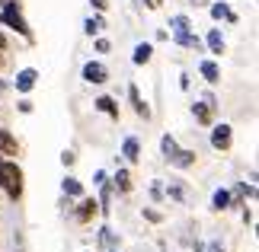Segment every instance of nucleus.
<instances>
[{
    "mask_svg": "<svg viewBox=\"0 0 259 252\" xmlns=\"http://www.w3.org/2000/svg\"><path fill=\"white\" fill-rule=\"evenodd\" d=\"M0 188L10 195V201L23 198V169L16 166V160H0Z\"/></svg>",
    "mask_w": 259,
    "mask_h": 252,
    "instance_id": "nucleus-1",
    "label": "nucleus"
},
{
    "mask_svg": "<svg viewBox=\"0 0 259 252\" xmlns=\"http://www.w3.org/2000/svg\"><path fill=\"white\" fill-rule=\"evenodd\" d=\"M0 23L10 26V29H16V32L23 35V38H29V42H32V29H29V23H26V16H23V10H19L16 0H4V10H0Z\"/></svg>",
    "mask_w": 259,
    "mask_h": 252,
    "instance_id": "nucleus-2",
    "label": "nucleus"
},
{
    "mask_svg": "<svg viewBox=\"0 0 259 252\" xmlns=\"http://www.w3.org/2000/svg\"><path fill=\"white\" fill-rule=\"evenodd\" d=\"M231 144H234V128L231 125H214L211 128V147L214 150H231Z\"/></svg>",
    "mask_w": 259,
    "mask_h": 252,
    "instance_id": "nucleus-3",
    "label": "nucleus"
},
{
    "mask_svg": "<svg viewBox=\"0 0 259 252\" xmlns=\"http://www.w3.org/2000/svg\"><path fill=\"white\" fill-rule=\"evenodd\" d=\"M192 115H195L198 125H211V122H214V99H211V96H202V99L192 106Z\"/></svg>",
    "mask_w": 259,
    "mask_h": 252,
    "instance_id": "nucleus-4",
    "label": "nucleus"
},
{
    "mask_svg": "<svg viewBox=\"0 0 259 252\" xmlns=\"http://www.w3.org/2000/svg\"><path fill=\"white\" fill-rule=\"evenodd\" d=\"M35 83H38V70H35V67H23V70L16 74V80H13L16 93H32Z\"/></svg>",
    "mask_w": 259,
    "mask_h": 252,
    "instance_id": "nucleus-5",
    "label": "nucleus"
},
{
    "mask_svg": "<svg viewBox=\"0 0 259 252\" xmlns=\"http://www.w3.org/2000/svg\"><path fill=\"white\" fill-rule=\"evenodd\" d=\"M83 80L87 83H106L109 80V70H106V64H99V61H87L83 64Z\"/></svg>",
    "mask_w": 259,
    "mask_h": 252,
    "instance_id": "nucleus-6",
    "label": "nucleus"
},
{
    "mask_svg": "<svg viewBox=\"0 0 259 252\" xmlns=\"http://www.w3.org/2000/svg\"><path fill=\"white\" fill-rule=\"evenodd\" d=\"M96 214H99V205H96L93 198H83L80 205H77V211H74V217L80 220V224H90V220H93Z\"/></svg>",
    "mask_w": 259,
    "mask_h": 252,
    "instance_id": "nucleus-7",
    "label": "nucleus"
},
{
    "mask_svg": "<svg viewBox=\"0 0 259 252\" xmlns=\"http://www.w3.org/2000/svg\"><path fill=\"white\" fill-rule=\"evenodd\" d=\"M19 154V144H16V137L10 134L7 128H0V157H16Z\"/></svg>",
    "mask_w": 259,
    "mask_h": 252,
    "instance_id": "nucleus-8",
    "label": "nucleus"
},
{
    "mask_svg": "<svg viewBox=\"0 0 259 252\" xmlns=\"http://www.w3.org/2000/svg\"><path fill=\"white\" fill-rule=\"evenodd\" d=\"M128 99H132V106H135V115L138 118H151V109H147V103L141 99V93H138V86H128Z\"/></svg>",
    "mask_w": 259,
    "mask_h": 252,
    "instance_id": "nucleus-9",
    "label": "nucleus"
},
{
    "mask_svg": "<svg viewBox=\"0 0 259 252\" xmlns=\"http://www.w3.org/2000/svg\"><path fill=\"white\" fill-rule=\"evenodd\" d=\"M93 106H96V112H103V115H109V118H115V122H118V106H115L112 96H99Z\"/></svg>",
    "mask_w": 259,
    "mask_h": 252,
    "instance_id": "nucleus-10",
    "label": "nucleus"
},
{
    "mask_svg": "<svg viewBox=\"0 0 259 252\" xmlns=\"http://www.w3.org/2000/svg\"><path fill=\"white\" fill-rule=\"evenodd\" d=\"M122 157L128 160V163H138V160H141V144H138V137H125Z\"/></svg>",
    "mask_w": 259,
    "mask_h": 252,
    "instance_id": "nucleus-11",
    "label": "nucleus"
},
{
    "mask_svg": "<svg viewBox=\"0 0 259 252\" xmlns=\"http://www.w3.org/2000/svg\"><path fill=\"white\" fill-rule=\"evenodd\" d=\"M198 70H202V77L208 83H221V67H218V61H202Z\"/></svg>",
    "mask_w": 259,
    "mask_h": 252,
    "instance_id": "nucleus-12",
    "label": "nucleus"
},
{
    "mask_svg": "<svg viewBox=\"0 0 259 252\" xmlns=\"http://www.w3.org/2000/svg\"><path fill=\"white\" fill-rule=\"evenodd\" d=\"M173 38L183 48H192V52H198V48H202V42H198V35L192 32V29H186V32H173Z\"/></svg>",
    "mask_w": 259,
    "mask_h": 252,
    "instance_id": "nucleus-13",
    "label": "nucleus"
},
{
    "mask_svg": "<svg viewBox=\"0 0 259 252\" xmlns=\"http://www.w3.org/2000/svg\"><path fill=\"white\" fill-rule=\"evenodd\" d=\"M208 48H211V55H218L221 58L224 55V35H221V29H208Z\"/></svg>",
    "mask_w": 259,
    "mask_h": 252,
    "instance_id": "nucleus-14",
    "label": "nucleus"
},
{
    "mask_svg": "<svg viewBox=\"0 0 259 252\" xmlns=\"http://www.w3.org/2000/svg\"><path fill=\"white\" fill-rule=\"evenodd\" d=\"M96 205H99V211H103V214H109V211H112V208H109V205H112V182H109V179L99 185V201H96Z\"/></svg>",
    "mask_w": 259,
    "mask_h": 252,
    "instance_id": "nucleus-15",
    "label": "nucleus"
},
{
    "mask_svg": "<svg viewBox=\"0 0 259 252\" xmlns=\"http://www.w3.org/2000/svg\"><path fill=\"white\" fill-rule=\"evenodd\" d=\"M170 166H176V169H189V166H195V150H179V154L170 160Z\"/></svg>",
    "mask_w": 259,
    "mask_h": 252,
    "instance_id": "nucleus-16",
    "label": "nucleus"
},
{
    "mask_svg": "<svg viewBox=\"0 0 259 252\" xmlns=\"http://www.w3.org/2000/svg\"><path fill=\"white\" fill-rule=\"evenodd\" d=\"M211 19H227V23H237V16L231 13V7H227L224 0H218V4H211Z\"/></svg>",
    "mask_w": 259,
    "mask_h": 252,
    "instance_id": "nucleus-17",
    "label": "nucleus"
},
{
    "mask_svg": "<svg viewBox=\"0 0 259 252\" xmlns=\"http://www.w3.org/2000/svg\"><path fill=\"white\" fill-rule=\"evenodd\" d=\"M151 55H154V48L147 45V42H141V45H135V55H132V61L141 67V64H147L151 61Z\"/></svg>",
    "mask_w": 259,
    "mask_h": 252,
    "instance_id": "nucleus-18",
    "label": "nucleus"
},
{
    "mask_svg": "<svg viewBox=\"0 0 259 252\" xmlns=\"http://www.w3.org/2000/svg\"><path fill=\"white\" fill-rule=\"evenodd\" d=\"M112 185L122 191V195H128V191H132V173H128V169H118L115 179H112Z\"/></svg>",
    "mask_w": 259,
    "mask_h": 252,
    "instance_id": "nucleus-19",
    "label": "nucleus"
},
{
    "mask_svg": "<svg viewBox=\"0 0 259 252\" xmlns=\"http://www.w3.org/2000/svg\"><path fill=\"white\" fill-rule=\"evenodd\" d=\"M160 150H163V160L170 163V160L179 154V144H176V140H173L170 134H163V137H160Z\"/></svg>",
    "mask_w": 259,
    "mask_h": 252,
    "instance_id": "nucleus-20",
    "label": "nucleus"
},
{
    "mask_svg": "<svg viewBox=\"0 0 259 252\" xmlns=\"http://www.w3.org/2000/svg\"><path fill=\"white\" fill-rule=\"evenodd\" d=\"M211 208L214 211H227V208H231V191H227V188H218L214 198H211Z\"/></svg>",
    "mask_w": 259,
    "mask_h": 252,
    "instance_id": "nucleus-21",
    "label": "nucleus"
},
{
    "mask_svg": "<svg viewBox=\"0 0 259 252\" xmlns=\"http://www.w3.org/2000/svg\"><path fill=\"white\" fill-rule=\"evenodd\" d=\"M61 188H64V195H74V198H80V195H83L80 179H74V176H67L64 182H61Z\"/></svg>",
    "mask_w": 259,
    "mask_h": 252,
    "instance_id": "nucleus-22",
    "label": "nucleus"
},
{
    "mask_svg": "<svg viewBox=\"0 0 259 252\" xmlns=\"http://www.w3.org/2000/svg\"><path fill=\"white\" fill-rule=\"evenodd\" d=\"M83 29H87V35H99L106 29V19L103 16H90L87 23H83Z\"/></svg>",
    "mask_w": 259,
    "mask_h": 252,
    "instance_id": "nucleus-23",
    "label": "nucleus"
},
{
    "mask_svg": "<svg viewBox=\"0 0 259 252\" xmlns=\"http://www.w3.org/2000/svg\"><path fill=\"white\" fill-rule=\"evenodd\" d=\"M99 243H103L106 249H115V246H118V239H115V233H112L109 227H103V230H99Z\"/></svg>",
    "mask_w": 259,
    "mask_h": 252,
    "instance_id": "nucleus-24",
    "label": "nucleus"
},
{
    "mask_svg": "<svg viewBox=\"0 0 259 252\" xmlns=\"http://www.w3.org/2000/svg\"><path fill=\"white\" fill-rule=\"evenodd\" d=\"M170 29H173V32H186V29H192V23H189V16H173Z\"/></svg>",
    "mask_w": 259,
    "mask_h": 252,
    "instance_id": "nucleus-25",
    "label": "nucleus"
},
{
    "mask_svg": "<svg viewBox=\"0 0 259 252\" xmlns=\"http://www.w3.org/2000/svg\"><path fill=\"white\" fill-rule=\"evenodd\" d=\"M166 195H170L173 201H183L186 198V188L179 185V182H173V185H166Z\"/></svg>",
    "mask_w": 259,
    "mask_h": 252,
    "instance_id": "nucleus-26",
    "label": "nucleus"
},
{
    "mask_svg": "<svg viewBox=\"0 0 259 252\" xmlns=\"http://www.w3.org/2000/svg\"><path fill=\"white\" fill-rule=\"evenodd\" d=\"M144 217L151 220V224H160V220H163V214H160V211H154V208H144Z\"/></svg>",
    "mask_w": 259,
    "mask_h": 252,
    "instance_id": "nucleus-27",
    "label": "nucleus"
},
{
    "mask_svg": "<svg viewBox=\"0 0 259 252\" xmlns=\"http://www.w3.org/2000/svg\"><path fill=\"white\" fill-rule=\"evenodd\" d=\"M109 48H112V45H109V38H96V52H99V55H106Z\"/></svg>",
    "mask_w": 259,
    "mask_h": 252,
    "instance_id": "nucleus-28",
    "label": "nucleus"
},
{
    "mask_svg": "<svg viewBox=\"0 0 259 252\" xmlns=\"http://www.w3.org/2000/svg\"><path fill=\"white\" fill-rule=\"evenodd\" d=\"M74 160H77L74 150H64V154H61V163H64V166H74Z\"/></svg>",
    "mask_w": 259,
    "mask_h": 252,
    "instance_id": "nucleus-29",
    "label": "nucleus"
},
{
    "mask_svg": "<svg viewBox=\"0 0 259 252\" xmlns=\"http://www.w3.org/2000/svg\"><path fill=\"white\" fill-rule=\"evenodd\" d=\"M106 179H109V176L103 173V169H96V173H93V185H103V182H106Z\"/></svg>",
    "mask_w": 259,
    "mask_h": 252,
    "instance_id": "nucleus-30",
    "label": "nucleus"
},
{
    "mask_svg": "<svg viewBox=\"0 0 259 252\" xmlns=\"http://www.w3.org/2000/svg\"><path fill=\"white\" fill-rule=\"evenodd\" d=\"M151 195L160 201V198H163V185H160V182H154V185H151Z\"/></svg>",
    "mask_w": 259,
    "mask_h": 252,
    "instance_id": "nucleus-31",
    "label": "nucleus"
},
{
    "mask_svg": "<svg viewBox=\"0 0 259 252\" xmlns=\"http://www.w3.org/2000/svg\"><path fill=\"white\" fill-rule=\"evenodd\" d=\"M19 112L29 115V112H32V103H29V99H23V103H19Z\"/></svg>",
    "mask_w": 259,
    "mask_h": 252,
    "instance_id": "nucleus-32",
    "label": "nucleus"
},
{
    "mask_svg": "<svg viewBox=\"0 0 259 252\" xmlns=\"http://www.w3.org/2000/svg\"><path fill=\"white\" fill-rule=\"evenodd\" d=\"M90 4H93V10H99V13H103V10L109 7V4H106V0H90Z\"/></svg>",
    "mask_w": 259,
    "mask_h": 252,
    "instance_id": "nucleus-33",
    "label": "nucleus"
},
{
    "mask_svg": "<svg viewBox=\"0 0 259 252\" xmlns=\"http://www.w3.org/2000/svg\"><path fill=\"white\" fill-rule=\"evenodd\" d=\"M0 52H7V35L0 32Z\"/></svg>",
    "mask_w": 259,
    "mask_h": 252,
    "instance_id": "nucleus-34",
    "label": "nucleus"
},
{
    "mask_svg": "<svg viewBox=\"0 0 259 252\" xmlns=\"http://www.w3.org/2000/svg\"><path fill=\"white\" fill-rule=\"evenodd\" d=\"M0 67H4V52H0Z\"/></svg>",
    "mask_w": 259,
    "mask_h": 252,
    "instance_id": "nucleus-35",
    "label": "nucleus"
},
{
    "mask_svg": "<svg viewBox=\"0 0 259 252\" xmlns=\"http://www.w3.org/2000/svg\"><path fill=\"white\" fill-rule=\"evenodd\" d=\"M211 252H221V249H218V246H211Z\"/></svg>",
    "mask_w": 259,
    "mask_h": 252,
    "instance_id": "nucleus-36",
    "label": "nucleus"
},
{
    "mask_svg": "<svg viewBox=\"0 0 259 252\" xmlns=\"http://www.w3.org/2000/svg\"><path fill=\"white\" fill-rule=\"evenodd\" d=\"M0 93H4V80H0Z\"/></svg>",
    "mask_w": 259,
    "mask_h": 252,
    "instance_id": "nucleus-37",
    "label": "nucleus"
},
{
    "mask_svg": "<svg viewBox=\"0 0 259 252\" xmlns=\"http://www.w3.org/2000/svg\"><path fill=\"white\" fill-rule=\"evenodd\" d=\"M195 4H208V0H195Z\"/></svg>",
    "mask_w": 259,
    "mask_h": 252,
    "instance_id": "nucleus-38",
    "label": "nucleus"
}]
</instances>
